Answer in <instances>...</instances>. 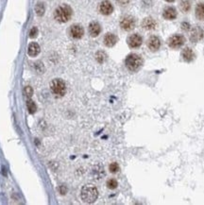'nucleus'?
I'll return each instance as SVG.
<instances>
[{
	"label": "nucleus",
	"instance_id": "1",
	"mask_svg": "<svg viewBox=\"0 0 204 205\" xmlns=\"http://www.w3.org/2000/svg\"><path fill=\"white\" fill-rule=\"evenodd\" d=\"M80 197L85 203H93L96 201V199L98 197V191L94 185H85L81 189Z\"/></svg>",
	"mask_w": 204,
	"mask_h": 205
},
{
	"label": "nucleus",
	"instance_id": "2",
	"mask_svg": "<svg viewBox=\"0 0 204 205\" xmlns=\"http://www.w3.org/2000/svg\"><path fill=\"white\" fill-rule=\"evenodd\" d=\"M72 9L68 5H61L55 9L54 17L55 19L60 23H66L71 19L72 17Z\"/></svg>",
	"mask_w": 204,
	"mask_h": 205
},
{
	"label": "nucleus",
	"instance_id": "3",
	"mask_svg": "<svg viewBox=\"0 0 204 205\" xmlns=\"http://www.w3.org/2000/svg\"><path fill=\"white\" fill-rule=\"evenodd\" d=\"M125 64L127 68L129 71H132V72H135L140 69V67L143 64V59L141 58V56L138 54L135 53H132L129 54L127 58H126Z\"/></svg>",
	"mask_w": 204,
	"mask_h": 205
},
{
	"label": "nucleus",
	"instance_id": "4",
	"mask_svg": "<svg viewBox=\"0 0 204 205\" xmlns=\"http://www.w3.org/2000/svg\"><path fill=\"white\" fill-rule=\"evenodd\" d=\"M51 91L57 96H64L66 93V85L65 82L61 79H55L50 82Z\"/></svg>",
	"mask_w": 204,
	"mask_h": 205
},
{
	"label": "nucleus",
	"instance_id": "5",
	"mask_svg": "<svg viewBox=\"0 0 204 205\" xmlns=\"http://www.w3.org/2000/svg\"><path fill=\"white\" fill-rule=\"evenodd\" d=\"M184 42H185V38H184L182 35L179 34H176L173 35L169 38L168 40V45L172 48H179L183 45Z\"/></svg>",
	"mask_w": 204,
	"mask_h": 205
},
{
	"label": "nucleus",
	"instance_id": "6",
	"mask_svg": "<svg viewBox=\"0 0 204 205\" xmlns=\"http://www.w3.org/2000/svg\"><path fill=\"white\" fill-rule=\"evenodd\" d=\"M120 26L126 31H130L135 27V19L132 16H125L120 22Z\"/></svg>",
	"mask_w": 204,
	"mask_h": 205
},
{
	"label": "nucleus",
	"instance_id": "7",
	"mask_svg": "<svg viewBox=\"0 0 204 205\" xmlns=\"http://www.w3.org/2000/svg\"><path fill=\"white\" fill-rule=\"evenodd\" d=\"M143 43V39L139 34H132L128 38V45L132 48H137Z\"/></svg>",
	"mask_w": 204,
	"mask_h": 205
},
{
	"label": "nucleus",
	"instance_id": "8",
	"mask_svg": "<svg viewBox=\"0 0 204 205\" xmlns=\"http://www.w3.org/2000/svg\"><path fill=\"white\" fill-rule=\"evenodd\" d=\"M84 34V30L80 25H73L70 27V35L74 39H80Z\"/></svg>",
	"mask_w": 204,
	"mask_h": 205
},
{
	"label": "nucleus",
	"instance_id": "9",
	"mask_svg": "<svg viewBox=\"0 0 204 205\" xmlns=\"http://www.w3.org/2000/svg\"><path fill=\"white\" fill-rule=\"evenodd\" d=\"M99 12L104 15H110L114 12V7L111 3L108 0H104L99 5Z\"/></svg>",
	"mask_w": 204,
	"mask_h": 205
},
{
	"label": "nucleus",
	"instance_id": "10",
	"mask_svg": "<svg viewBox=\"0 0 204 205\" xmlns=\"http://www.w3.org/2000/svg\"><path fill=\"white\" fill-rule=\"evenodd\" d=\"M148 46L150 50L157 51L161 46V41L157 36H151L148 41Z\"/></svg>",
	"mask_w": 204,
	"mask_h": 205
},
{
	"label": "nucleus",
	"instance_id": "11",
	"mask_svg": "<svg viewBox=\"0 0 204 205\" xmlns=\"http://www.w3.org/2000/svg\"><path fill=\"white\" fill-rule=\"evenodd\" d=\"M203 35H204V33H203L202 28H200V27H194L191 31L190 39L192 42H198L203 38Z\"/></svg>",
	"mask_w": 204,
	"mask_h": 205
},
{
	"label": "nucleus",
	"instance_id": "12",
	"mask_svg": "<svg viewBox=\"0 0 204 205\" xmlns=\"http://www.w3.org/2000/svg\"><path fill=\"white\" fill-rule=\"evenodd\" d=\"M88 30H89V33L92 37H96L100 34L101 27L98 22H92L89 25Z\"/></svg>",
	"mask_w": 204,
	"mask_h": 205
},
{
	"label": "nucleus",
	"instance_id": "13",
	"mask_svg": "<svg viewBox=\"0 0 204 205\" xmlns=\"http://www.w3.org/2000/svg\"><path fill=\"white\" fill-rule=\"evenodd\" d=\"M142 27L147 30H152L156 27V21L151 17H147L142 21Z\"/></svg>",
	"mask_w": 204,
	"mask_h": 205
},
{
	"label": "nucleus",
	"instance_id": "14",
	"mask_svg": "<svg viewBox=\"0 0 204 205\" xmlns=\"http://www.w3.org/2000/svg\"><path fill=\"white\" fill-rule=\"evenodd\" d=\"M117 43V37L113 33H107L104 36V44L106 46L111 47Z\"/></svg>",
	"mask_w": 204,
	"mask_h": 205
},
{
	"label": "nucleus",
	"instance_id": "15",
	"mask_svg": "<svg viewBox=\"0 0 204 205\" xmlns=\"http://www.w3.org/2000/svg\"><path fill=\"white\" fill-rule=\"evenodd\" d=\"M40 45L37 43H30L27 48V53L30 57H36L39 53H40Z\"/></svg>",
	"mask_w": 204,
	"mask_h": 205
},
{
	"label": "nucleus",
	"instance_id": "16",
	"mask_svg": "<svg viewBox=\"0 0 204 205\" xmlns=\"http://www.w3.org/2000/svg\"><path fill=\"white\" fill-rule=\"evenodd\" d=\"M163 15L167 20H173L177 17V11L173 7H168L163 11Z\"/></svg>",
	"mask_w": 204,
	"mask_h": 205
},
{
	"label": "nucleus",
	"instance_id": "17",
	"mask_svg": "<svg viewBox=\"0 0 204 205\" xmlns=\"http://www.w3.org/2000/svg\"><path fill=\"white\" fill-rule=\"evenodd\" d=\"M182 56L183 60L185 61H193L194 57H195L193 50L191 48H188V47H186V48H184L182 50Z\"/></svg>",
	"mask_w": 204,
	"mask_h": 205
},
{
	"label": "nucleus",
	"instance_id": "18",
	"mask_svg": "<svg viewBox=\"0 0 204 205\" xmlns=\"http://www.w3.org/2000/svg\"><path fill=\"white\" fill-rule=\"evenodd\" d=\"M196 16L200 20H204V3H200L196 7Z\"/></svg>",
	"mask_w": 204,
	"mask_h": 205
},
{
	"label": "nucleus",
	"instance_id": "19",
	"mask_svg": "<svg viewBox=\"0 0 204 205\" xmlns=\"http://www.w3.org/2000/svg\"><path fill=\"white\" fill-rule=\"evenodd\" d=\"M35 12L37 13V15L38 16H43V14H45V12H46V7H45V4L40 2V3H38L36 5V7H35Z\"/></svg>",
	"mask_w": 204,
	"mask_h": 205
},
{
	"label": "nucleus",
	"instance_id": "20",
	"mask_svg": "<svg viewBox=\"0 0 204 205\" xmlns=\"http://www.w3.org/2000/svg\"><path fill=\"white\" fill-rule=\"evenodd\" d=\"M179 8L182 12H187L191 8V3L189 0H182L181 3H179Z\"/></svg>",
	"mask_w": 204,
	"mask_h": 205
},
{
	"label": "nucleus",
	"instance_id": "21",
	"mask_svg": "<svg viewBox=\"0 0 204 205\" xmlns=\"http://www.w3.org/2000/svg\"><path fill=\"white\" fill-rule=\"evenodd\" d=\"M95 59L99 64H102V63H104V61H106L107 55H106L105 52H103V51H98V53L95 54Z\"/></svg>",
	"mask_w": 204,
	"mask_h": 205
},
{
	"label": "nucleus",
	"instance_id": "22",
	"mask_svg": "<svg viewBox=\"0 0 204 205\" xmlns=\"http://www.w3.org/2000/svg\"><path fill=\"white\" fill-rule=\"evenodd\" d=\"M27 111L30 112V113H34L36 112L37 107H36V104L34 103L31 99H28L27 101Z\"/></svg>",
	"mask_w": 204,
	"mask_h": 205
},
{
	"label": "nucleus",
	"instance_id": "23",
	"mask_svg": "<svg viewBox=\"0 0 204 205\" xmlns=\"http://www.w3.org/2000/svg\"><path fill=\"white\" fill-rule=\"evenodd\" d=\"M117 185H118L117 180L114 179H110L108 182H107V187L110 189H115L117 187Z\"/></svg>",
	"mask_w": 204,
	"mask_h": 205
},
{
	"label": "nucleus",
	"instance_id": "24",
	"mask_svg": "<svg viewBox=\"0 0 204 205\" xmlns=\"http://www.w3.org/2000/svg\"><path fill=\"white\" fill-rule=\"evenodd\" d=\"M109 170L111 173H116L119 171V165L117 163H111L109 166Z\"/></svg>",
	"mask_w": 204,
	"mask_h": 205
},
{
	"label": "nucleus",
	"instance_id": "25",
	"mask_svg": "<svg viewBox=\"0 0 204 205\" xmlns=\"http://www.w3.org/2000/svg\"><path fill=\"white\" fill-rule=\"evenodd\" d=\"M37 35H38V28L36 27H33L30 31V37L33 39V38H36Z\"/></svg>",
	"mask_w": 204,
	"mask_h": 205
},
{
	"label": "nucleus",
	"instance_id": "26",
	"mask_svg": "<svg viewBox=\"0 0 204 205\" xmlns=\"http://www.w3.org/2000/svg\"><path fill=\"white\" fill-rule=\"evenodd\" d=\"M25 94H26V96L27 97H31L32 96V94H33V90L30 86H27L25 88Z\"/></svg>",
	"mask_w": 204,
	"mask_h": 205
},
{
	"label": "nucleus",
	"instance_id": "27",
	"mask_svg": "<svg viewBox=\"0 0 204 205\" xmlns=\"http://www.w3.org/2000/svg\"><path fill=\"white\" fill-rule=\"evenodd\" d=\"M182 28L183 30H186V31H187V30H190V25H189L188 23L184 22V23L182 24Z\"/></svg>",
	"mask_w": 204,
	"mask_h": 205
},
{
	"label": "nucleus",
	"instance_id": "28",
	"mask_svg": "<svg viewBox=\"0 0 204 205\" xmlns=\"http://www.w3.org/2000/svg\"><path fill=\"white\" fill-rule=\"evenodd\" d=\"M129 2V0H117V3L119 5H122V6H125Z\"/></svg>",
	"mask_w": 204,
	"mask_h": 205
},
{
	"label": "nucleus",
	"instance_id": "29",
	"mask_svg": "<svg viewBox=\"0 0 204 205\" xmlns=\"http://www.w3.org/2000/svg\"><path fill=\"white\" fill-rule=\"evenodd\" d=\"M166 1H167V2H173V1H175V0H166Z\"/></svg>",
	"mask_w": 204,
	"mask_h": 205
}]
</instances>
